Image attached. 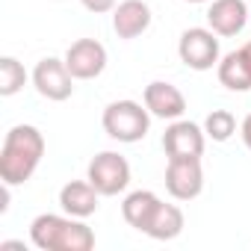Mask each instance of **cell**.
I'll list each match as a JSON object with an SVG mask.
<instances>
[{"label":"cell","instance_id":"obj_1","mask_svg":"<svg viewBox=\"0 0 251 251\" xmlns=\"http://www.w3.org/2000/svg\"><path fill=\"white\" fill-rule=\"evenodd\" d=\"M45 157V136L33 124H15L0 148V180L9 186L27 183Z\"/></svg>","mask_w":251,"mask_h":251},{"label":"cell","instance_id":"obj_6","mask_svg":"<svg viewBox=\"0 0 251 251\" xmlns=\"http://www.w3.org/2000/svg\"><path fill=\"white\" fill-rule=\"evenodd\" d=\"M166 189H169V195L177 198V201H192V198H198L201 189H204L201 157L169 160V166H166Z\"/></svg>","mask_w":251,"mask_h":251},{"label":"cell","instance_id":"obj_16","mask_svg":"<svg viewBox=\"0 0 251 251\" xmlns=\"http://www.w3.org/2000/svg\"><path fill=\"white\" fill-rule=\"evenodd\" d=\"M183 225H186V219H183V210H180L177 204H160L145 233H148L151 239L166 242V239H177V236L183 233Z\"/></svg>","mask_w":251,"mask_h":251},{"label":"cell","instance_id":"obj_17","mask_svg":"<svg viewBox=\"0 0 251 251\" xmlns=\"http://www.w3.org/2000/svg\"><path fill=\"white\" fill-rule=\"evenodd\" d=\"M27 83V71L15 56H3L0 59V95L12 98L15 92H21Z\"/></svg>","mask_w":251,"mask_h":251},{"label":"cell","instance_id":"obj_15","mask_svg":"<svg viewBox=\"0 0 251 251\" xmlns=\"http://www.w3.org/2000/svg\"><path fill=\"white\" fill-rule=\"evenodd\" d=\"M160 204H163V201L157 198V192H151V189H136V192H130L127 198H124L121 216H124V222H127L130 227H136V230L145 233Z\"/></svg>","mask_w":251,"mask_h":251},{"label":"cell","instance_id":"obj_5","mask_svg":"<svg viewBox=\"0 0 251 251\" xmlns=\"http://www.w3.org/2000/svg\"><path fill=\"white\" fill-rule=\"evenodd\" d=\"M86 180L100 195H118L130 186V163L115 151H100L86 172Z\"/></svg>","mask_w":251,"mask_h":251},{"label":"cell","instance_id":"obj_22","mask_svg":"<svg viewBox=\"0 0 251 251\" xmlns=\"http://www.w3.org/2000/svg\"><path fill=\"white\" fill-rule=\"evenodd\" d=\"M186 3H207V0H186Z\"/></svg>","mask_w":251,"mask_h":251},{"label":"cell","instance_id":"obj_11","mask_svg":"<svg viewBox=\"0 0 251 251\" xmlns=\"http://www.w3.org/2000/svg\"><path fill=\"white\" fill-rule=\"evenodd\" d=\"M207 24L216 36H239L248 24V6L245 0H213L207 9Z\"/></svg>","mask_w":251,"mask_h":251},{"label":"cell","instance_id":"obj_9","mask_svg":"<svg viewBox=\"0 0 251 251\" xmlns=\"http://www.w3.org/2000/svg\"><path fill=\"white\" fill-rule=\"evenodd\" d=\"M65 65L74 80H95L106 68V48L98 39H77L65 50Z\"/></svg>","mask_w":251,"mask_h":251},{"label":"cell","instance_id":"obj_20","mask_svg":"<svg viewBox=\"0 0 251 251\" xmlns=\"http://www.w3.org/2000/svg\"><path fill=\"white\" fill-rule=\"evenodd\" d=\"M239 133H242V142H245V148L251 151V112L242 118V124H239Z\"/></svg>","mask_w":251,"mask_h":251},{"label":"cell","instance_id":"obj_13","mask_svg":"<svg viewBox=\"0 0 251 251\" xmlns=\"http://www.w3.org/2000/svg\"><path fill=\"white\" fill-rule=\"evenodd\" d=\"M216 77L230 92H248L251 89V42H245L239 50H230L216 65Z\"/></svg>","mask_w":251,"mask_h":251},{"label":"cell","instance_id":"obj_4","mask_svg":"<svg viewBox=\"0 0 251 251\" xmlns=\"http://www.w3.org/2000/svg\"><path fill=\"white\" fill-rule=\"evenodd\" d=\"M177 56L186 68L192 71H210L219 65V39L213 30L207 27H189L183 30L180 42H177Z\"/></svg>","mask_w":251,"mask_h":251},{"label":"cell","instance_id":"obj_3","mask_svg":"<svg viewBox=\"0 0 251 251\" xmlns=\"http://www.w3.org/2000/svg\"><path fill=\"white\" fill-rule=\"evenodd\" d=\"M151 127V112L145 103L136 100H112L103 109V130L109 139L124 142V145H133L139 139L148 136Z\"/></svg>","mask_w":251,"mask_h":251},{"label":"cell","instance_id":"obj_2","mask_svg":"<svg viewBox=\"0 0 251 251\" xmlns=\"http://www.w3.org/2000/svg\"><path fill=\"white\" fill-rule=\"evenodd\" d=\"M30 239L42 251H89L95 248V233L83 219L42 213L30 225Z\"/></svg>","mask_w":251,"mask_h":251},{"label":"cell","instance_id":"obj_14","mask_svg":"<svg viewBox=\"0 0 251 251\" xmlns=\"http://www.w3.org/2000/svg\"><path fill=\"white\" fill-rule=\"evenodd\" d=\"M98 198H100V192L89 180H71L59 189V207H62V213H68L74 219L95 216L98 213Z\"/></svg>","mask_w":251,"mask_h":251},{"label":"cell","instance_id":"obj_12","mask_svg":"<svg viewBox=\"0 0 251 251\" xmlns=\"http://www.w3.org/2000/svg\"><path fill=\"white\" fill-rule=\"evenodd\" d=\"M148 27H151V6L145 0H121L112 9V30L124 42L139 39Z\"/></svg>","mask_w":251,"mask_h":251},{"label":"cell","instance_id":"obj_8","mask_svg":"<svg viewBox=\"0 0 251 251\" xmlns=\"http://www.w3.org/2000/svg\"><path fill=\"white\" fill-rule=\"evenodd\" d=\"M204 145H207V133L204 127H198L195 121L177 118L172 121L166 133H163V151L169 160H180V157H204Z\"/></svg>","mask_w":251,"mask_h":251},{"label":"cell","instance_id":"obj_7","mask_svg":"<svg viewBox=\"0 0 251 251\" xmlns=\"http://www.w3.org/2000/svg\"><path fill=\"white\" fill-rule=\"evenodd\" d=\"M33 86L48 100H68L74 95V74L68 71L65 59L45 56L33 71Z\"/></svg>","mask_w":251,"mask_h":251},{"label":"cell","instance_id":"obj_10","mask_svg":"<svg viewBox=\"0 0 251 251\" xmlns=\"http://www.w3.org/2000/svg\"><path fill=\"white\" fill-rule=\"evenodd\" d=\"M142 103L148 106L151 115L157 118H166V121H177L183 118L186 112V98L177 86L172 83H163V80H154L145 86V95H142Z\"/></svg>","mask_w":251,"mask_h":251},{"label":"cell","instance_id":"obj_19","mask_svg":"<svg viewBox=\"0 0 251 251\" xmlns=\"http://www.w3.org/2000/svg\"><path fill=\"white\" fill-rule=\"evenodd\" d=\"M80 3L95 15H103V12H112L118 6V0H80Z\"/></svg>","mask_w":251,"mask_h":251},{"label":"cell","instance_id":"obj_21","mask_svg":"<svg viewBox=\"0 0 251 251\" xmlns=\"http://www.w3.org/2000/svg\"><path fill=\"white\" fill-rule=\"evenodd\" d=\"M0 248H24V242H0Z\"/></svg>","mask_w":251,"mask_h":251},{"label":"cell","instance_id":"obj_18","mask_svg":"<svg viewBox=\"0 0 251 251\" xmlns=\"http://www.w3.org/2000/svg\"><path fill=\"white\" fill-rule=\"evenodd\" d=\"M204 133H207L213 142H227V139L236 133V118H233V112H227V109H213V112L204 118Z\"/></svg>","mask_w":251,"mask_h":251}]
</instances>
